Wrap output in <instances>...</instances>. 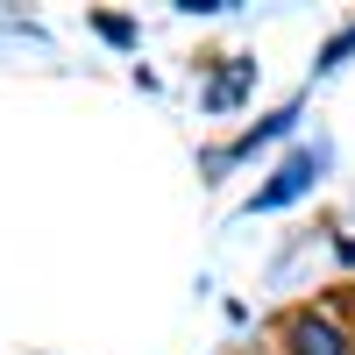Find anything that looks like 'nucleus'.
<instances>
[{
	"label": "nucleus",
	"mask_w": 355,
	"mask_h": 355,
	"mask_svg": "<svg viewBox=\"0 0 355 355\" xmlns=\"http://www.w3.org/2000/svg\"><path fill=\"white\" fill-rule=\"evenodd\" d=\"M291 355H348V341H341L334 320L306 313V320H291Z\"/></svg>",
	"instance_id": "obj_2"
},
{
	"label": "nucleus",
	"mask_w": 355,
	"mask_h": 355,
	"mask_svg": "<svg viewBox=\"0 0 355 355\" xmlns=\"http://www.w3.org/2000/svg\"><path fill=\"white\" fill-rule=\"evenodd\" d=\"M313 171H320V157H313V150H299V157H291V164H284V171L270 178V185H263V192L249 199V214H277L284 199H299V192L313 185Z\"/></svg>",
	"instance_id": "obj_1"
}]
</instances>
